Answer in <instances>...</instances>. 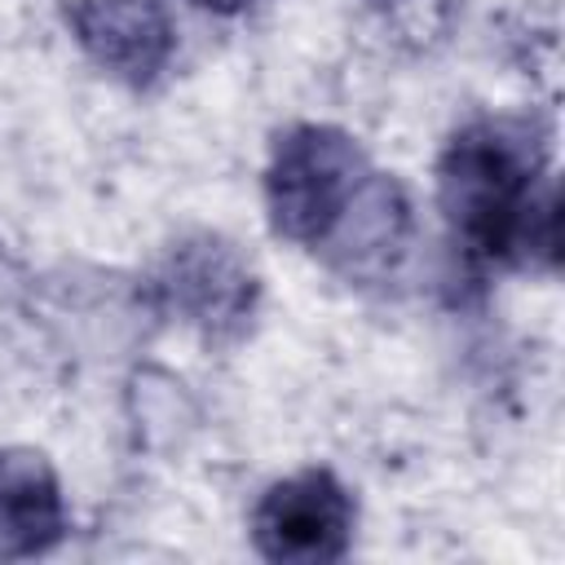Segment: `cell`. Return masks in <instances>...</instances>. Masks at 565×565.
<instances>
[{"instance_id":"cell-5","label":"cell","mask_w":565,"mask_h":565,"mask_svg":"<svg viewBox=\"0 0 565 565\" xmlns=\"http://www.w3.org/2000/svg\"><path fill=\"white\" fill-rule=\"evenodd\" d=\"M66 22L79 49L132 88L154 84L177 49V31L159 0H71Z\"/></svg>"},{"instance_id":"cell-4","label":"cell","mask_w":565,"mask_h":565,"mask_svg":"<svg viewBox=\"0 0 565 565\" xmlns=\"http://www.w3.org/2000/svg\"><path fill=\"white\" fill-rule=\"evenodd\" d=\"M353 494L327 468H305L274 481L252 512V543L265 561L322 565L340 561L353 543Z\"/></svg>"},{"instance_id":"cell-1","label":"cell","mask_w":565,"mask_h":565,"mask_svg":"<svg viewBox=\"0 0 565 565\" xmlns=\"http://www.w3.org/2000/svg\"><path fill=\"white\" fill-rule=\"evenodd\" d=\"M437 203L477 260L556 265V185L547 137L530 119H477L437 159Z\"/></svg>"},{"instance_id":"cell-2","label":"cell","mask_w":565,"mask_h":565,"mask_svg":"<svg viewBox=\"0 0 565 565\" xmlns=\"http://www.w3.org/2000/svg\"><path fill=\"white\" fill-rule=\"evenodd\" d=\"M366 177H371V163L344 128L296 124L274 141L265 163L269 225L282 238L318 252L335 230V221L358 199Z\"/></svg>"},{"instance_id":"cell-6","label":"cell","mask_w":565,"mask_h":565,"mask_svg":"<svg viewBox=\"0 0 565 565\" xmlns=\"http://www.w3.org/2000/svg\"><path fill=\"white\" fill-rule=\"evenodd\" d=\"M406 243H411V199L393 177L371 168L358 199L327 234L322 252L344 278L380 282L397 269V260L406 256Z\"/></svg>"},{"instance_id":"cell-8","label":"cell","mask_w":565,"mask_h":565,"mask_svg":"<svg viewBox=\"0 0 565 565\" xmlns=\"http://www.w3.org/2000/svg\"><path fill=\"white\" fill-rule=\"evenodd\" d=\"M185 4H194V9H207V13H221V18H230V13H243L252 0H185Z\"/></svg>"},{"instance_id":"cell-3","label":"cell","mask_w":565,"mask_h":565,"mask_svg":"<svg viewBox=\"0 0 565 565\" xmlns=\"http://www.w3.org/2000/svg\"><path fill=\"white\" fill-rule=\"evenodd\" d=\"M146 287L159 313L177 318L181 327L199 331L212 344L238 340L252 327L260 300V282L247 256L212 230L172 238L159 252Z\"/></svg>"},{"instance_id":"cell-7","label":"cell","mask_w":565,"mask_h":565,"mask_svg":"<svg viewBox=\"0 0 565 565\" xmlns=\"http://www.w3.org/2000/svg\"><path fill=\"white\" fill-rule=\"evenodd\" d=\"M66 534V499L53 463L31 446L0 450V556L22 561L57 547Z\"/></svg>"}]
</instances>
